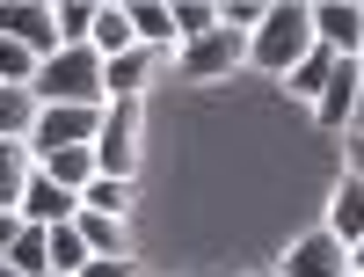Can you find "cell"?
<instances>
[{"label":"cell","instance_id":"6da1fadb","mask_svg":"<svg viewBox=\"0 0 364 277\" xmlns=\"http://www.w3.org/2000/svg\"><path fill=\"white\" fill-rule=\"evenodd\" d=\"M306 51H314V0H269L262 29L248 37V66L284 80V73H291Z\"/></svg>","mask_w":364,"mask_h":277},{"label":"cell","instance_id":"7a4b0ae2","mask_svg":"<svg viewBox=\"0 0 364 277\" xmlns=\"http://www.w3.org/2000/svg\"><path fill=\"white\" fill-rule=\"evenodd\" d=\"M29 95H37V110H44V103H66V110H102V58L87 51V44L51 51L44 66H37V80H29Z\"/></svg>","mask_w":364,"mask_h":277},{"label":"cell","instance_id":"3957f363","mask_svg":"<svg viewBox=\"0 0 364 277\" xmlns=\"http://www.w3.org/2000/svg\"><path fill=\"white\" fill-rule=\"evenodd\" d=\"M139 132H146V103H102V125H95V175L132 182V175H139Z\"/></svg>","mask_w":364,"mask_h":277},{"label":"cell","instance_id":"277c9868","mask_svg":"<svg viewBox=\"0 0 364 277\" xmlns=\"http://www.w3.org/2000/svg\"><path fill=\"white\" fill-rule=\"evenodd\" d=\"M233 66H248V37L226 29V22L211 37H197V44H182V58H175L182 80H233Z\"/></svg>","mask_w":364,"mask_h":277},{"label":"cell","instance_id":"5b68a950","mask_svg":"<svg viewBox=\"0 0 364 277\" xmlns=\"http://www.w3.org/2000/svg\"><path fill=\"white\" fill-rule=\"evenodd\" d=\"M102 110H66V103H44L37 125H29V153H58V146H95Z\"/></svg>","mask_w":364,"mask_h":277},{"label":"cell","instance_id":"8992f818","mask_svg":"<svg viewBox=\"0 0 364 277\" xmlns=\"http://www.w3.org/2000/svg\"><path fill=\"white\" fill-rule=\"evenodd\" d=\"M314 44L336 58H364V0H314Z\"/></svg>","mask_w":364,"mask_h":277},{"label":"cell","instance_id":"52a82bcc","mask_svg":"<svg viewBox=\"0 0 364 277\" xmlns=\"http://www.w3.org/2000/svg\"><path fill=\"white\" fill-rule=\"evenodd\" d=\"M277 277H350V249H343V241L336 234H299L291 241V249H284V270Z\"/></svg>","mask_w":364,"mask_h":277},{"label":"cell","instance_id":"ba28073f","mask_svg":"<svg viewBox=\"0 0 364 277\" xmlns=\"http://www.w3.org/2000/svg\"><path fill=\"white\" fill-rule=\"evenodd\" d=\"M0 37H15L37 58H51L58 51V15L44 8V0H0Z\"/></svg>","mask_w":364,"mask_h":277},{"label":"cell","instance_id":"9c48e42d","mask_svg":"<svg viewBox=\"0 0 364 277\" xmlns=\"http://www.w3.org/2000/svg\"><path fill=\"white\" fill-rule=\"evenodd\" d=\"M15 211H22V226H73V219H80V197H73V190H58V182L37 168Z\"/></svg>","mask_w":364,"mask_h":277},{"label":"cell","instance_id":"30bf717a","mask_svg":"<svg viewBox=\"0 0 364 277\" xmlns=\"http://www.w3.org/2000/svg\"><path fill=\"white\" fill-rule=\"evenodd\" d=\"M357 88H364V58H336V73H328L321 103H314V117H321L328 132H350V117H357Z\"/></svg>","mask_w":364,"mask_h":277},{"label":"cell","instance_id":"8fae6325","mask_svg":"<svg viewBox=\"0 0 364 277\" xmlns=\"http://www.w3.org/2000/svg\"><path fill=\"white\" fill-rule=\"evenodd\" d=\"M161 51H124V58H102V103H139L146 95V73H154Z\"/></svg>","mask_w":364,"mask_h":277},{"label":"cell","instance_id":"7c38bea8","mask_svg":"<svg viewBox=\"0 0 364 277\" xmlns=\"http://www.w3.org/2000/svg\"><path fill=\"white\" fill-rule=\"evenodd\" d=\"M328 234H336L343 249H357V241H364V182H357V175H343L336 197H328Z\"/></svg>","mask_w":364,"mask_h":277},{"label":"cell","instance_id":"4fadbf2b","mask_svg":"<svg viewBox=\"0 0 364 277\" xmlns=\"http://www.w3.org/2000/svg\"><path fill=\"white\" fill-rule=\"evenodd\" d=\"M37 168L58 182V190H87V182H95V146H58V153H37Z\"/></svg>","mask_w":364,"mask_h":277},{"label":"cell","instance_id":"5bb4252c","mask_svg":"<svg viewBox=\"0 0 364 277\" xmlns=\"http://www.w3.org/2000/svg\"><path fill=\"white\" fill-rule=\"evenodd\" d=\"M80 241H87V256H132V219H109V211H87L80 204Z\"/></svg>","mask_w":364,"mask_h":277},{"label":"cell","instance_id":"9a60e30c","mask_svg":"<svg viewBox=\"0 0 364 277\" xmlns=\"http://www.w3.org/2000/svg\"><path fill=\"white\" fill-rule=\"evenodd\" d=\"M124 15H132V37L146 51H175V15H168V0H124Z\"/></svg>","mask_w":364,"mask_h":277},{"label":"cell","instance_id":"2e32d148","mask_svg":"<svg viewBox=\"0 0 364 277\" xmlns=\"http://www.w3.org/2000/svg\"><path fill=\"white\" fill-rule=\"evenodd\" d=\"M87 51H95V58H124V51H139L124 0H117V8H95V37H87Z\"/></svg>","mask_w":364,"mask_h":277},{"label":"cell","instance_id":"e0dca14e","mask_svg":"<svg viewBox=\"0 0 364 277\" xmlns=\"http://www.w3.org/2000/svg\"><path fill=\"white\" fill-rule=\"evenodd\" d=\"M29 175H37V153H29L22 139H15V146H0V211H15V204H22Z\"/></svg>","mask_w":364,"mask_h":277},{"label":"cell","instance_id":"ac0fdd59","mask_svg":"<svg viewBox=\"0 0 364 277\" xmlns=\"http://www.w3.org/2000/svg\"><path fill=\"white\" fill-rule=\"evenodd\" d=\"M328 73H336V51H321V44H314V51H306V58H299V66L284 73V88H291V95L314 110V103H321V88H328Z\"/></svg>","mask_w":364,"mask_h":277},{"label":"cell","instance_id":"d6986e66","mask_svg":"<svg viewBox=\"0 0 364 277\" xmlns=\"http://www.w3.org/2000/svg\"><path fill=\"white\" fill-rule=\"evenodd\" d=\"M29 125H37V95L29 88H0V146H29Z\"/></svg>","mask_w":364,"mask_h":277},{"label":"cell","instance_id":"ffe728a7","mask_svg":"<svg viewBox=\"0 0 364 277\" xmlns=\"http://www.w3.org/2000/svg\"><path fill=\"white\" fill-rule=\"evenodd\" d=\"M8 270H22V277H51V241H44V226H22L15 234V249L0 256Z\"/></svg>","mask_w":364,"mask_h":277},{"label":"cell","instance_id":"44dd1931","mask_svg":"<svg viewBox=\"0 0 364 277\" xmlns=\"http://www.w3.org/2000/svg\"><path fill=\"white\" fill-rule=\"evenodd\" d=\"M95 8H102V0H58V51H73V44H87V37H95Z\"/></svg>","mask_w":364,"mask_h":277},{"label":"cell","instance_id":"7402d4cb","mask_svg":"<svg viewBox=\"0 0 364 277\" xmlns=\"http://www.w3.org/2000/svg\"><path fill=\"white\" fill-rule=\"evenodd\" d=\"M168 15H175V44H197L219 29V8L211 0H168Z\"/></svg>","mask_w":364,"mask_h":277},{"label":"cell","instance_id":"603a6c76","mask_svg":"<svg viewBox=\"0 0 364 277\" xmlns=\"http://www.w3.org/2000/svg\"><path fill=\"white\" fill-rule=\"evenodd\" d=\"M44 241H51V277H80V263H87L80 226H44Z\"/></svg>","mask_w":364,"mask_h":277},{"label":"cell","instance_id":"cb8c5ba5","mask_svg":"<svg viewBox=\"0 0 364 277\" xmlns=\"http://www.w3.org/2000/svg\"><path fill=\"white\" fill-rule=\"evenodd\" d=\"M80 204L87 211H109V219H132V182H109V175H95L80 190Z\"/></svg>","mask_w":364,"mask_h":277},{"label":"cell","instance_id":"d4e9b609","mask_svg":"<svg viewBox=\"0 0 364 277\" xmlns=\"http://www.w3.org/2000/svg\"><path fill=\"white\" fill-rule=\"evenodd\" d=\"M37 66H44V58L29 51V44L0 37V88H29V80H37Z\"/></svg>","mask_w":364,"mask_h":277},{"label":"cell","instance_id":"484cf974","mask_svg":"<svg viewBox=\"0 0 364 277\" xmlns=\"http://www.w3.org/2000/svg\"><path fill=\"white\" fill-rule=\"evenodd\" d=\"M262 15H269V0H226V8H219V22H226V29H240V37H255Z\"/></svg>","mask_w":364,"mask_h":277},{"label":"cell","instance_id":"4316f807","mask_svg":"<svg viewBox=\"0 0 364 277\" xmlns=\"http://www.w3.org/2000/svg\"><path fill=\"white\" fill-rule=\"evenodd\" d=\"M80 277H139V263H132V256H87Z\"/></svg>","mask_w":364,"mask_h":277},{"label":"cell","instance_id":"83f0119b","mask_svg":"<svg viewBox=\"0 0 364 277\" xmlns=\"http://www.w3.org/2000/svg\"><path fill=\"white\" fill-rule=\"evenodd\" d=\"M15 234H22V211H0V256L15 249Z\"/></svg>","mask_w":364,"mask_h":277},{"label":"cell","instance_id":"f1b7e54d","mask_svg":"<svg viewBox=\"0 0 364 277\" xmlns=\"http://www.w3.org/2000/svg\"><path fill=\"white\" fill-rule=\"evenodd\" d=\"M350 175L364 182V132H350Z\"/></svg>","mask_w":364,"mask_h":277},{"label":"cell","instance_id":"f546056e","mask_svg":"<svg viewBox=\"0 0 364 277\" xmlns=\"http://www.w3.org/2000/svg\"><path fill=\"white\" fill-rule=\"evenodd\" d=\"M350 277H364V241H357V249H350Z\"/></svg>","mask_w":364,"mask_h":277},{"label":"cell","instance_id":"4dcf8cb0","mask_svg":"<svg viewBox=\"0 0 364 277\" xmlns=\"http://www.w3.org/2000/svg\"><path fill=\"white\" fill-rule=\"evenodd\" d=\"M350 132H364V88H357V117H350Z\"/></svg>","mask_w":364,"mask_h":277},{"label":"cell","instance_id":"1f68e13d","mask_svg":"<svg viewBox=\"0 0 364 277\" xmlns=\"http://www.w3.org/2000/svg\"><path fill=\"white\" fill-rule=\"evenodd\" d=\"M0 277H22V270H8V263H0Z\"/></svg>","mask_w":364,"mask_h":277},{"label":"cell","instance_id":"d6a6232c","mask_svg":"<svg viewBox=\"0 0 364 277\" xmlns=\"http://www.w3.org/2000/svg\"><path fill=\"white\" fill-rule=\"evenodd\" d=\"M248 277H277V270H248Z\"/></svg>","mask_w":364,"mask_h":277}]
</instances>
